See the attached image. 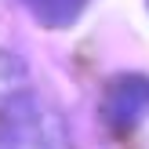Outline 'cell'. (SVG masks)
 Returning a JSON list of instances; mask_svg holds the SVG:
<instances>
[{
	"label": "cell",
	"mask_w": 149,
	"mask_h": 149,
	"mask_svg": "<svg viewBox=\"0 0 149 149\" xmlns=\"http://www.w3.org/2000/svg\"><path fill=\"white\" fill-rule=\"evenodd\" d=\"M0 149H73L69 120L47 95L26 87L0 102Z\"/></svg>",
	"instance_id": "obj_1"
},
{
	"label": "cell",
	"mask_w": 149,
	"mask_h": 149,
	"mask_svg": "<svg viewBox=\"0 0 149 149\" xmlns=\"http://www.w3.org/2000/svg\"><path fill=\"white\" fill-rule=\"evenodd\" d=\"M98 109L113 131H135L149 116V77L146 73H116L102 91Z\"/></svg>",
	"instance_id": "obj_2"
},
{
	"label": "cell",
	"mask_w": 149,
	"mask_h": 149,
	"mask_svg": "<svg viewBox=\"0 0 149 149\" xmlns=\"http://www.w3.org/2000/svg\"><path fill=\"white\" fill-rule=\"evenodd\" d=\"M29 15H33L40 26L47 29H69L73 22L84 15V7L91 0H18Z\"/></svg>",
	"instance_id": "obj_3"
},
{
	"label": "cell",
	"mask_w": 149,
	"mask_h": 149,
	"mask_svg": "<svg viewBox=\"0 0 149 149\" xmlns=\"http://www.w3.org/2000/svg\"><path fill=\"white\" fill-rule=\"evenodd\" d=\"M26 62H22L15 51L0 47V98H11V95L26 91Z\"/></svg>",
	"instance_id": "obj_4"
}]
</instances>
